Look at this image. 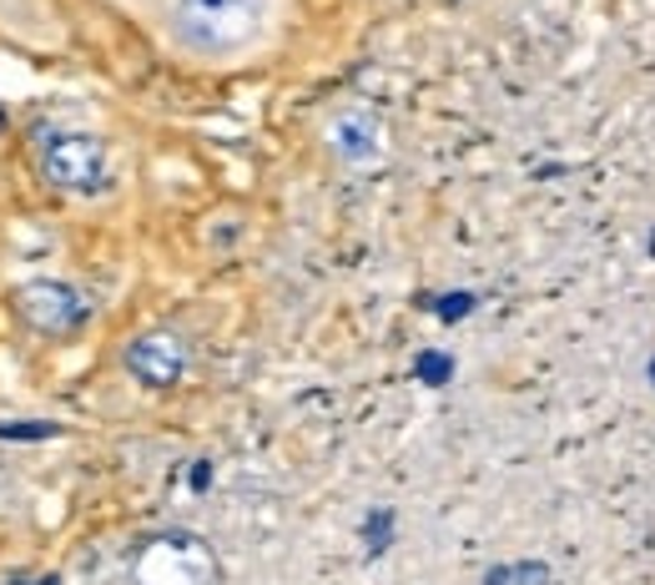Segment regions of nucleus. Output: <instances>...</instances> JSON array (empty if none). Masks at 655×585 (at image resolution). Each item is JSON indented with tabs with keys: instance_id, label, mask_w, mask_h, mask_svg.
Listing matches in <instances>:
<instances>
[{
	"instance_id": "f257e3e1",
	"label": "nucleus",
	"mask_w": 655,
	"mask_h": 585,
	"mask_svg": "<svg viewBox=\"0 0 655 585\" xmlns=\"http://www.w3.org/2000/svg\"><path fill=\"white\" fill-rule=\"evenodd\" d=\"M187 66H242L273 46L283 0H127Z\"/></svg>"
},
{
	"instance_id": "f03ea898",
	"label": "nucleus",
	"mask_w": 655,
	"mask_h": 585,
	"mask_svg": "<svg viewBox=\"0 0 655 585\" xmlns=\"http://www.w3.org/2000/svg\"><path fill=\"white\" fill-rule=\"evenodd\" d=\"M36 167L66 197H107L117 187V162L111 147L96 132H76V127H56L36 142Z\"/></svg>"
},
{
	"instance_id": "7ed1b4c3",
	"label": "nucleus",
	"mask_w": 655,
	"mask_h": 585,
	"mask_svg": "<svg viewBox=\"0 0 655 585\" xmlns=\"http://www.w3.org/2000/svg\"><path fill=\"white\" fill-rule=\"evenodd\" d=\"M15 313H21L36 334L66 338V334H76V328L86 323L91 303H86L81 288L61 283V278H31V283L15 288Z\"/></svg>"
},
{
	"instance_id": "20e7f679",
	"label": "nucleus",
	"mask_w": 655,
	"mask_h": 585,
	"mask_svg": "<svg viewBox=\"0 0 655 585\" xmlns=\"http://www.w3.org/2000/svg\"><path fill=\"white\" fill-rule=\"evenodd\" d=\"M121 364L146 389H177L192 373V344L177 328H146V334H137L121 348Z\"/></svg>"
},
{
	"instance_id": "39448f33",
	"label": "nucleus",
	"mask_w": 655,
	"mask_h": 585,
	"mask_svg": "<svg viewBox=\"0 0 655 585\" xmlns=\"http://www.w3.org/2000/svg\"><path fill=\"white\" fill-rule=\"evenodd\" d=\"M0 127H6V107H0Z\"/></svg>"
}]
</instances>
